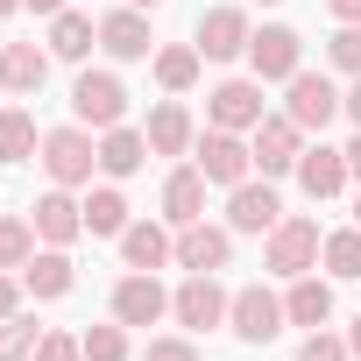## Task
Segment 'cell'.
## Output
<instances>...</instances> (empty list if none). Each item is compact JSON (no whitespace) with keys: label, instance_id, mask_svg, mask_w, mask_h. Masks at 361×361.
I'll return each mask as SVG.
<instances>
[{"label":"cell","instance_id":"b9f144b4","mask_svg":"<svg viewBox=\"0 0 361 361\" xmlns=\"http://www.w3.org/2000/svg\"><path fill=\"white\" fill-rule=\"evenodd\" d=\"M347 347H354V361H361V312H354V326H347Z\"/></svg>","mask_w":361,"mask_h":361},{"label":"cell","instance_id":"cb8c5ba5","mask_svg":"<svg viewBox=\"0 0 361 361\" xmlns=\"http://www.w3.org/2000/svg\"><path fill=\"white\" fill-rule=\"evenodd\" d=\"M142 163H149V135H142V128L121 121V128L99 135V177H114V185H121V177H135Z\"/></svg>","mask_w":361,"mask_h":361},{"label":"cell","instance_id":"d6a6232c","mask_svg":"<svg viewBox=\"0 0 361 361\" xmlns=\"http://www.w3.org/2000/svg\"><path fill=\"white\" fill-rule=\"evenodd\" d=\"M326 64H333V71H347V78H361V22H340V29H333Z\"/></svg>","mask_w":361,"mask_h":361},{"label":"cell","instance_id":"603a6c76","mask_svg":"<svg viewBox=\"0 0 361 361\" xmlns=\"http://www.w3.org/2000/svg\"><path fill=\"white\" fill-rule=\"evenodd\" d=\"M92 50H99V22H92L85 8L50 15V57H57V64H85Z\"/></svg>","mask_w":361,"mask_h":361},{"label":"cell","instance_id":"4316f807","mask_svg":"<svg viewBox=\"0 0 361 361\" xmlns=\"http://www.w3.org/2000/svg\"><path fill=\"white\" fill-rule=\"evenodd\" d=\"M156 85L163 92H177V99H185L192 85H199V71H206V57H199V43H156Z\"/></svg>","mask_w":361,"mask_h":361},{"label":"cell","instance_id":"6da1fadb","mask_svg":"<svg viewBox=\"0 0 361 361\" xmlns=\"http://www.w3.org/2000/svg\"><path fill=\"white\" fill-rule=\"evenodd\" d=\"M36 163H43V177H50V185L78 192V185H92V170H99V135H92V128H78V121H64V128H43V149H36Z\"/></svg>","mask_w":361,"mask_h":361},{"label":"cell","instance_id":"8fae6325","mask_svg":"<svg viewBox=\"0 0 361 361\" xmlns=\"http://www.w3.org/2000/svg\"><path fill=\"white\" fill-rule=\"evenodd\" d=\"M106 312H114V319L135 333V326H156V319H170V290L156 283V269H128V276L114 283Z\"/></svg>","mask_w":361,"mask_h":361},{"label":"cell","instance_id":"f35d334b","mask_svg":"<svg viewBox=\"0 0 361 361\" xmlns=\"http://www.w3.org/2000/svg\"><path fill=\"white\" fill-rule=\"evenodd\" d=\"M326 15L333 22H361V0H326Z\"/></svg>","mask_w":361,"mask_h":361},{"label":"cell","instance_id":"7a4b0ae2","mask_svg":"<svg viewBox=\"0 0 361 361\" xmlns=\"http://www.w3.org/2000/svg\"><path fill=\"white\" fill-rule=\"evenodd\" d=\"M319 248H326V227H319L312 213H283V220L262 234V269L290 283V276L319 269Z\"/></svg>","mask_w":361,"mask_h":361},{"label":"cell","instance_id":"52a82bcc","mask_svg":"<svg viewBox=\"0 0 361 361\" xmlns=\"http://www.w3.org/2000/svg\"><path fill=\"white\" fill-rule=\"evenodd\" d=\"M283 326H290V319H283V298H276V290H262V283H241V290H234L227 333H234L241 347H269Z\"/></svg>","mask_w":361,"mask_h":361},{"label":"cell","instance_id":"7402d4cb","mask_svg":"<svg viewBox=\"0 0 361 361\" xmlns=\"http://www.w3.org/2000/svg\"><path fill=\"white\" fill-rule=\"evenodd\" d=\"M283 319L290 326H333V283L319 276V269H305V276H290V290H283Z\"/></svg>","mask_w":361,"mask_h":361},{"label":"cell","instance_id":"836d02e7","mask_svg":"<svg viewBox=\"0 0 361 361\" xmlns=\"http://www.w3.org/2000/svg\"><path fill=\"white\" fill-rule=\"evenodd\" d=\"M298 361H354V347H347V333H333V326H312V333L298 340Z\"/></svg>","mask_w":361,"mask_h":361},{"label":"cell","instance_id":"7bdbcfd3","mask_svg":"<svg viewBox=\"0 0 361 361\" xmlns=\"http://www.w3.org/2000/svg\"><path fill=\"white\" fill-rule=\"evenodd\" d=\"M354 227H361V185H354Z\"/></svg>","mask_w":361,"mask_h":361},{"label":"cell","instance_id":"30bf717a","mask_svg":"<svg viewBox=\"0 0 361 361\" xmlns=\"http://www.w3.org/2000/svg\"><path fill=\"white\" fill-rule=\"evenodd\" d=\"M248 149H255V170H262V177H290L298 156H305V128H298L290 114H262L255 135H248Z\"/></svg>","mask_w":361,"mask_h":361},{"label":"cell","instance_id":"ee69618b","mask_svg":"<svg viewBox=\"0 0 361 361\" xmlns=\"http://www.w3.org/2000/svg\"><path fill=\"white\" fill-rule=\"evenodd\" d=\"M128 8H163V0H128Z\"/></svg>","mask_w":361,"mask_h":361},{"label":"cell","instance_id":"3957f363","mask_svg":"<svg viewBox=\"0 0 361 361\" xmlns=\"http://www.w3.org/2000/svg\"><path fill=\"white\" fill-rule=\"evenodd\" d=\"M71 121L92 128V135L121 128V121H128V85H121V71H78V78H71Z\"/></svg>","mask_w":361,"mask_h":361},{"label":"cell","instance_id":"8d00e7d4","mask_svg":"<svg viewBox=\"0 0 361 361\" xmlns=\"http://www.w3.org/2000/svg\"><path fill=\"white\" fill-rule=\"evenodd\" d=\"M22 298H29V290H22V269H0V319H15Z\"/></svg>","mask_w":361,"mask_h":361},{"label":"cell","instance_id":"f6af8a7d","mask_svg":"<svg viewBox=\"0 0 361 361\" xmlns=\"http://www.w3.org/2000/svg\"><path fill=\"white\" fill-rule=\"evenodd\" d=\"M8 8H22V0H0V15H8Z\"/></svg>","mask_w":361,"mask_h":361},{"label":"cell","instance_id":"8992f818","mask_svg":"<svg viewBox=\"0 0 361 361\" xmlns=\"http://www.w3.org/2000/svg\"><path fill=\"white\" fill-rule=\"evenodd\" d=\"M340 85L326 78V71H298V78H283V114L305 128V135H326L333 121H340Z\"/></svg>","mask_w":361,"mask_h":361},{"label":"cell","instance_id":"9c48e42d","mask_svg":"<svg viewBox=\"0 0 361 361\" xmlns=\"http://www.w3.org/2000/svg\"><path fill=\"white\" fill-rule=\"evenodd\" d=\"M227 305H234V290L220 283V276H185L170 290V319L185 326V333H213V326H227Z\"/></svg>","mask_w":361,"mask_h":361},{"label":"cell","instance_id":"d6986e66","mask_svg":"<svg viewBox=\"0 0 361 361\" xmlns=\"http://www.w3.org/2000/svg\"><path fill=\"white\" fill-rule=\"evenodd\" d=\"M50 43H0V92L8 99H36L50 78Z\"/></svg>","mask_w":361,"mask_h":361},{"label":"cell","instance_id":"ba28073f","mask_svg":"<svg viewBox=\"0 0 361 361\" xmlns=\"http://www.w3.org/2000/svg\"><path fill=\"white\" fill-rule=\"evenodd\" d=\"M269 114V99H262V78L248 71V78H220L213 92H206V128H234V135H255V121Z\"/></svg>","mask_w":361,"mask_h":361},{"label":"cell","instance_id":"83f0119b","mask_svg":"<svg viewBox=\"0 0 361 361\" xmlns=\"http://www.w3.org/2000/svg\"><path fill=\"white\" fill-rule=\"evenodd\" d=\"M43 149V128L29 106H0V163H29Z\"/></svg>","mask_w":361,"mask_h":361},{"label":"cell","instance_id":"bcb514c9","mask_svg":"<svg viewBox=\"0 0 361 361\" xmlns=\"http://www.w3.org/2000/svg\"><path fill=\"white\" fill-rule=\"evenodd\" d=\"M262 8H276V0H262Z\"/></svg>","mask_w":361,"mask_h":361},{"label":"cell","instance_id":"2e32d148","mask_svg":"<svg viewBox=\"0 0 361 361\" xmlns=\"http://www.w3.org/2000/svg\"><path fill=\"white\" fill-rule=\"evenodd\" d=\"M99 50H106L114 64H142V57H156L149 8H114V15H99Z\"/></svg>","mask_w":361,"mask_h":361},{"label":"cell","instance_id":"5bb4252c","mask_svg":"<svg viewBox=\"0 0 361 361\" xmlns=\"http://www.w3.org/2000/svg\"><path fill=\"white\" fill-rule=\"evenodd\" d=\"M276 220H283L276 177H262V170H255V177H241V185L227 192V227H234V234H269Z\"/></svg>","mask_w":361,"mask_h":361},{"label":"cell","instance_id":"7c38bea8","mask_svg":"<svg viewBox=\"0 0 361 361\" xmlns=\"http://www.w3.org/2000/svg\"><path fill=\"white\" fill-rule=\"evenodd\" d=\"M298 192L312 199V206H326V199H340L347 185H354V170H347V149H333V142H305V156H298Z\"/></svg>","mask_w":361,"mask_h":361},{"label":"cell","instance_id":"484cf974","mask_svg":"<svg viewBox=\"0 0 361 361\" xmlns=\"http://www.w3.org/2000/svg\"><path fill=\"white\" fill-rule=\"evenodd\" d=\"M22 290H29V298H71V290H78L71 255H64V248H36L29 269H22Z\"/></svg>","mask_w":361,"mask_h":361},{"label":"cell","instance_id":"ab89813d","mask_svg":"<svg viewBox=\"0 0 361 361\" xmlns=\"http://www.w3.org/2000/svg\"><path fill=\"white\" fill-rule=\"evenodd\" d=\"M22 8H29V15H43V22H50V15H64V8H71V0H22Z\"/></svg>","mask_w":361,"mask_h":361},{"label":"cell","instance_id":"4fadbf2b","mask_svg":"<svg viewBox=\"0 0 361 361\" xmlns=\"http://www.w3.org/2000/svg\"><path fill=\"white\" fill-rule=\"evenodd\" d=\"M227 262H234V227H213V220L177 227V269L185 276H220Z\"/></svg>","mask_w":361,"mask_h":361},{"label":"cell","instance_id":"9a60e30c","mask_svg":"<svg viewBox=\"0 0 361 361\" xmlns=\"http://www.w3.org/2000/svg\"><path fill=\"white\" fill-rule=\"evenodd\" d=\"M248 36H255L248 8H206L192 43H199V57H206V64H234V57H248Z\"/></svg>","mask_w":361,"mask_h":361},{"label":"cell","instance_id":"277c9868","mask_svg":"<svg viewBox=\"0 0 361 361\" xmlns=\"http://www.w3.org/2000/svg\"><path fill=\"white\" fill-rule=\"evenodd\" d=\"M192 156H199V170H206V185H220V192H234L241 177H255V149H248V135H234V128H199Z\"/></svg>","mask_w":361,"mask_h":361},{"label":"cell","instance_id":"74e56055","mask_svg":"<svg viewBox=\"0 0 361 361\" xmlns=\"http://www.w3.org/2000/svg\"><path fill=\"white\" fill-rule=\"evenodd\" d=\"M340 114H347V121L361 128V78H347V99H340Z\"/></svg>","mask_w":361,"mask_h":361},{"label":"cell","instance_id":"60d3db41","mask_svg":"<svg viewBox=\"0 0 361 361\" xmlns=\"http://www.w3.org/2000/svg\"><path fill=\"white\" fill-rule=\"evenodd\" d=\"M347 170H354V185H361V128L347 135Z\"/></svg>","mask_w":361,"mask_h":361},{"label":"cell","instance_id":"f546056e","mask_svg":"<svg viewBox=\"0 0 361 361\" xmlns=\"http://www.w3.org/2000/svg\"><path fill=\"white\" fill-rule=\"evenodd\" d=\"M43 241H36V220H22V213H0V269H29V255H36Z\"/></svg>","mask_w":361,"mask_h":361},{"label":"cell","instance_id":"ffe728a7","mask_svg":"<svg viewBox=\"0 0 361 361\" xmlns=\"http://www.w3.org/2000/svg\"><path fill=\"white\" fill-rule=\"evenodd\" d=\"M121 262H128V269H170V262H177V227H170V220H128Z\"/></svg>","mask_w":361,"mask_h":361},{"label":"cell","instance_id":"e575fe53","mask_svg":"<svg viewBox=\"0 0 361 361\" xmlns=\"http://www.w3.org/2000/svg\"><path fill=\"white\" fill-rule=\"evenodd\" d=\"M142 361H206V354H199L192 333H156V340L142 347Z\"/></svg>","mask_w":361,"mask_h":361},{"label":"cell","instance_id":"1f68e13d","mask_svg":"<svg viewBox=\"0 0 361 361\" xmlns=\"http://www.w3.org/2000/svg\"><path fill=\"white\" fill-rule=\"evenodd\" d=\"M78 340H85V361H128V354H135V347H128V326H121V319H106V326H85Z\"/></svg>","mask_w":361,"mask_h":361},{"label":"cell","instance_id":"4dcf8cb0","mask_svg":"<svg viewBox=\"0 0 361 361\" xmlns=\"http://www.w3.org/2000/svg\"><path fill=\"white\" fill-rule=\"evenodd\" d=\"M43 333H50V326H36L29 312H15V319H0V361H36Z\"/></svg>","mask_w":361,"mask_h":361},{"label":"cell","instance_id":"44dd1931","mask_svg":"<svg viewBox=\"0 0 361 361\" xmlns=\"http://www.w3.org/2000/svg\"><path fill=\"white\" fill-rule=\"evenodd\" d=\"M206 170L199 163H177L170 177H163V220L170 227H192V220H206Z\"/></svg>","mask_w":361,"mask_h":361},{"label":"cell","instance_id":"d4e9b609","mask_svg":"<svg viewBox=\"0 0 361 361\" xmlns=\"http://www.w3.org/2000/svg\"><path fill=\"white\" fill-rule=\"evenodd\" d=\"M85 234L92 241H121L128 234V192L114 185V177L106 185H85Z\"/></svg>","mask_w":361,"mask_h":361},{"label":"cell","instance_id":"e0dca14e","mask_svg":"<svg viewBox=\"0 0 361 361\" xmlns=\"http://www.w3.org/2000/svg\"><path fill=\"white\" fill-rule=\"evenodd\" d=\"M29 220H36V241H43V248H71V241L85 234V199H71L64 185H50V192L29 206Z\"/></svg>","mask_w":361,"mask_h":361},{"label":"cell","instance_id":"d590c367","mask_svg":"<svg viewBox=\"0 0 361 361\" xmlns=\"http://www.w3.org/2000/svg\"><path fill=\"white\" fill-rule=\"evenodd\" d=\"M36 361H85V340H78V333H43Z\"/></svg>","mask_w":361,"mask_h":361},{"label":"cell","instance_id":"ac0fdd59","mask_svg":"<svg viewBox=\"0 0 361 361\" xmlns=\"http://www.w3.org/2000/svg\"><path fill=\"white\" fill-rule=\"evenodd\" d=\"M142 135H149V156H192V142H199V121H192V106L185 99H156L149 106V121H142Z\"/></svg>","mask_w":361,"mask_h":361},{"label":"cell","instance_id":"5b68a950","mask_svg":"<svg viewBox=\"0 0 361 361\" xmlns=\"http://www.w3.org/2000/svg\"><path fill=\"white\" fill-rule=\"evenodd\" d=\"M248 71H255L262 85L298 78V71H305V36H298L290 22H262V29L248 36Z\"/></svg>","mask_w":361,"mask_h":361},{"label":"cell","instance_id":"f1b7e54d","mask_svg":"<svg viewBox=\"0 0 361 361\" xmlns=\"http://www.w3.org/2000/svg\"><path fill=\"white\" fill-rule=\"evenodd\" d=\"M319 262H326L340 283H361V227H333L326 248H319Z\"/></svg>","mask_w":361,"mask_h":361}]
</instances>
